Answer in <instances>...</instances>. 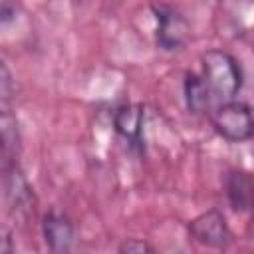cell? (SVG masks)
<instances>
[{
  "label": "cell",
  "instance_id": "cell-9",
  "mask_svg": "<svg viewBox=\"0 0 254 254\" xmlns=\"http://www.w3.org/2000/svg\"><path fill=\"white\" fill-rule=\"evenodd\" d=\"M210 89L204 83V79L196 73H187L185 77V99H187V107L192 113H204L210 107Z\"/></svg>",
  "mask_w": 254,
  "mask_h": 254
},
{
  "label": "cell",
  "instance_id": "cell-3",
  "mask_svg": "<svg viewBox=\"0 0 254 254\" xmlns=\"http://www.w3.org/2000/svg\"><path fill=\"white\" fill-rule=\"evenodd\" d=\"M189 234L194 242L212 250H222L230 242V230H228L226 218L216 208H210L194 216L189 222Z\"/></svg>",
  "mask_w": 254,
  "mask_h": 254
},
{
  "label": "cell",
  "instance_id": "cell-12",
  "mask_svg": "<svg viewBox=\"0 0 254 254\" xmlns=\"http://www.w3.org/2000/svg\"><path fill=\"white\" fill-rule=\"evenodd\" d=\"M0 254H14V236L12 230L0 222Z\"/></svg>",
  "mask_w": 254,
  "mask_h": 254
},
{
  "label": "cell",
  "instance_id": "cell-7",
  "mask_svg": "<svg viewBox=\"0 0 254 254\" xmlns=\"http://www.w3.org/2000/svg\"><path fill=\"white\" fill-rule=\"evenodd\" d=\"M143 121H145V111L139 103H127L121 105L115 111L113 123L115 129L121 137H125L129 143H139L141 141V131H143Z\"/></svg>",
  "mask_w": 254,
  "mask_h": 254
},
{
  "label": "cell",
  "instance_id": "cell-5",
  "mask_svg": "<svg viewBox=\"0 0 254 254\" xmlns=\"http://www.w3.org/2000/svg\"><path fill=\"white\" fill-rule=\"evenodd\" d=\"M44 242L52 254H71L75 242V228L65 212L50 210L42 222Z\"/></svg>",
  "mask_w": 254,
  "mask_h": 254
},
{
  "label": "cell",
  "instance_id": "cell-1",
  "mask_svg": "<svg viewBox=\"0 0 254 254\" xmlns=\"http://www.w3.org/2000/svg\"><path fill=\"white\" fill-rule=\"evenodd\" d=\"M202 79L210 93L222 101H230L242 89V67L240 62L224 50H208L202 54Z\"/></svg>",
  "mask_w": 254,
  "mask_h": 254
},
{
  "label": "cell",
  "instance_id": "cell-2",
  "mask_svg": "<svg viewBox=\"0 0 254 254\" xmlns=\"http://www.w3.org/2000/svg\"><path fill=\"white\" fill-rule=\"evenodd\" d=\"M210 121L214 131L230 143L248 141L254 131L252 111H250V105L244 101H234V99L222 101V105H218L212 111Z\"/></svg>",
  "mask_w": 254,
  "mask_h": 254
},
{
  "label": "cell",
  "instance_id": "cell-4",
  "mask_svg": "<svg viewBox=\"0 0 254 254\" xmlns=\"http://www.w3.org/2000/svg\"><path fill=\"white\" fill-rule=\"evenodd\" d=\"M153 10L157 14V44H159V48L171 52V50H179L181 46H185L190 36V26H189L187 18L171 6H153Z\"/></svg>",
  "mask_w": 254,
  "mask_h": 254
},
{
  "label": "cell",
  "instance_id": "cell-11",
  "mask_svg": "<svg viewBox=\"0 0 254 254\" xmlns=\"http://www.w3.org/2000/svg\"><path fill=\"white\" fill-rule=\"evenodd\" d=\"M119 254H157L153 246L141 238H127L119 244Z\"/></svg>",
  "mask_w": 254,
  "mask_h": 254
},
{
  "label": "cell",
  "instance_id": "cell-10",
  "mask_svg": "<svg viewBox=\"0 0 254 254\" xmlns=\"http://www.w3.org/2000/svg\"><path fill=\"white\" fill-rule=\"evenodd\" d=\"M18 91V85H16V79L10 71V67L6 65V62L0 58V101H8L16 95Z\"/></svg>",
  "mask_w": 254,
  "mask_h": 254
},
{
  "label": "cell",
  "instance_id": "cell-8",
  "mask_svg": "<svg viewBox=\"0 0 254 254\" xmlns=\"http://www.w3.org/2000/svg\"><path fill=\"white\" fill-rule=\"evenodd\" d=\"M226 196L236 210L252 206V179L246 171H232L226 179Z\"/></svg>",
  "mask_w": 254,
  "mask_h": 254
},
{
  "label": "cell",
  "instance_id": "cell-6",
  "mask_svg": "<svg viewBox=\"0 0 254 254\" xmlns=\"http://www.w3.org/2000/svg\"><path fill=\"white\" fill-rule=\"evenodd\" d=\"M20 147V125L14 113L0 109V171L10 173L16 167Z\"/></svg>",
  "mask_w": 254,
  "mask_h": 254
}]
</instances>
